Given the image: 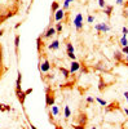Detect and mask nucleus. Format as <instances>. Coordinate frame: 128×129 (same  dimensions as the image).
Here are the masks:
<instances>
[{
    "label": "nucleus",
    "mask_w": 128,
    "mask_h": 129,
    "mask_svg": "<svg viewBox=\"0 0 128 129\" xmlns=\"http://www.w3.org/2000/svg\"><path fill=\"white\" fill-rule=\"evenodd\" d=\"M45 103L47 106H53L55 105V92L47 88V94H45Z\"/></svg>",
    "instance_id": "f257e3e1"
},
{
    "label": "nucleus",
    "mask_w": 128,
    "mask_h": 129,
    "mask_svg": "<svg viewBox=\"0 0 128 129\" xmlns=\"http://www.w3.org/2000/svg\"><path fill=\"white\" fill-rule=\"evenodd\" d=\"M16 94H17V98L18 101L21 102V105H25V101H26V92H22V89H16Z\"/></svg>",
    "instance_id": "f03ea898"
},
{
    "label": "nucleus",
    "mask_w": 128,
    "mask_h": 129,
    "mask_svg": "<svg viewBox=\"0 0 128 129\" xmlns=\"http://www.w3.org/2000/svg\"><path fill=\"white\" fill-rule=\"evenodd\" d=\"M72 23L75 25L76 30H82V27H83V16L82 14H76V17H75V19H74Z\"/></svg>",
    "instance_id": "7ed1b4c3"
},
{
    "label": "nucleus",
    "mask_w": 128,
    "mask_h": 129,
    "mask_svg": "<svg viewBox=\"0 0 128 129\" xmlns=\"http://www.w3.org/2000/svg\"><path fill=\"white\" fill-rule=\"evenodd\" d=\"M49 69H50V64H49V62H48V61H44V62L41 63V66H40V71L47 72Z\"/></svg>",
    "instance_id": "20e7f679"
},
{
    "label": "nucleus",
    "mask_w": 128,
    "mask_h": 129,
    "mask_svg": "<svg viewBox=\"0 0 128 129\" xmlns=\"http://www.w3.org/2000/svg\"><path fill=\"white\" fill-rule=\"evenodd\" d=\"M79 67H80V64H79V63H78L76 61H74V62L71 63V67H70V70H69V71H70V72L72 74V72L78 71V70H79Z\"/></svg>",
    "instance_id": "39448f33"
},
{
    "label": "nucleus",
    "mask_w": 128,
    "mask_h": 129,
    "mask_svg": "<svg viewBox=\"0 0 128 129\" xmlns=\"http://www.w3.org/2000/svg\"><path fill=\"white\" fill-rule=\"evenodd\" d=\"M56 34V28H53V27H50V28H48L47 30V32L44 35H43V38H50L52 35H55Z\"/></svg>",
    "instance_id": "423d86ee"
},
{
    "label": "nucleus",
    "mask_w": 128,
    "mask_h": 129,
    "mask_svg": "<svg viewBox=\"0 0 128 129\" xmlns=\"http://www.w3.org/2000/svg\"><path fill=\"white\" fill-rule=\"evenodd\" d=\"M96 30H97V31H104V32H106V31H109V26L106 25V23L97 25V26H96Z\"/></svg>",
    "instance_id": "0eeeda50"
},
{
    "label": "nucleus",
    "mask_w": 128,
    "mask_h": 129,
    "mask_svg": "<svg viewBox=\"0 0 128 129\" xmlns=\"http://www.w3.org/2000/svg\"><path fill=\"white\" fill-rule=\"evenodd\" d=\"M21 81H22V74H21V71H18V76H17V81H16V89H21Z\"/></svg>",
    "instance_id": "6e6552de"
},
{
    "label": "nucleus",
    "mask_w": 128,
    "mask_h": 129,
    "mask_svg": "<svg viewBox=\"0 0 128 129\" xmlns=\"http://www.w3.org/2000/svg\"><path fill=\"white\" fill-rule=\"evenodd\" d=\"M62 18H63V9H60V10H57V12H56L55 19H56L57 22H58V21H61Z\"/></svg>",
    "instance_id": "1a4fd4ad"
},
{
    "label": "nucleus",
    "mask_w": 128,
    "mask_h": 129,
    "mask_svg": "<svg viewBox=\"0 0 128 129\" xmlns=\"http://www.w3.org/2000/svg\"><path fill=\"white\" fill-rule=\"evenodd\" d=\"M19 35H17L14 38V47H16V53H18V47H19Z\"/></svg>",
    "instance_id": "9d476101"
},
{
    "label": "nucleus",
    "mask_w": 128,
    "mask_h": 129,
    "mask_svg": "<svg viewBox=\"0 0 128 129\" xmlns=\"http://www.w3.org/2000/svg\"><path fill=\"white\" fill-rule=\"evenodd\" d=\"M58 47H60V41H58V40H55V41H53L52 44L49 45L50 49H58Z\"/></svg>",
    "instance_id": "9b49d317"
},
{
    "label": "nucleus",
    "mask_w": 128,
    "mask_h": 129,
    "mask_svg": "<svg viewBox=\"0 0 128 129\" xmlns=\"http://www.w3.org/2000/svg\"><path fill=\"white\" fill-rule=\"evenodd\" d=\"M60 70H61V72L63 74V76H65V78H69V75H70V71H69V70H66L65 67H61Z\"/></svg>",
    "instance_id": "f8f14e48"
},
{
    "label": "nucleus",
    "mask_w": 128,
    "mask_h": 129,
    "mask_svg": "<svg viewBox=\"0 0 128 129\" xmlns=\"http://www.w3.org/2000/svg\"><path fill=\"white\" fill-rule=\"evenodd\" d=\"M114 58H115L116 61H122V53L116 50V52L114 53Z\"/></svg>",
    "instance_id": "ddd939ff"
},
{
    "label": "nucleus",
    "mask_w": 128,
    "mask_h": 129,
    "mask_svg": "<svg viewBox=\"0 0 128 129\" xmlns=\"http://www.w3.org/2000/svg\"><path fill=\"white\" fill-rule=\"evenodd\" d=\"M70 115H71V112H70V107L66 106V107H65V117L67 119V117H70Z\"/></svg>",
    "instance_id": "4468645a"
},
{
    "label": "nucleus",
    "mask_w": 128,
    "mask_h": 129,
    "mask_svg": "<svg viewBox=\"0 0 128 129\" xmlns=\"http://www.w3.org/2000/svg\"><path fill=\"white\" fill-rule=\"evenodd\" d=\"M57 9H58V3L53 2V4H52V12H57Z\"/></svg>",
    "instance_id": "2eb2a0df"
},
{
    "label": "nucleus",
    "mask_w": 128,
    "mask_h": 129,
    "mask_svg": "<svg viewBox=\"0 0 128 129\" xmlns=\"http://www.w3.org/2000/svg\"><path fill=\"white\" fill-rule=\"evenodd\" d=\"M111 10H113V7H106V9H105V13H106V16H108V17H110V14H111Z\"/></svg>",
    "instance_id": "dca6fc26"
},
{
    "label": "nucleus",
    "mask_w": 128,
    "mask_h": 129,
    "mask_svg": "<svg viewBox=\"0 0 128 129\" xmlns=\"http://www.w3.org/2000/svg\"><path fill=\"white\" fill-rule=\"evenodd\" d=\"M120 44H122V47H127V45H128V41H127V38H125V36H123V38H122Z\"/></svg>",
    "instance_id": "f3484780"
},
{
    "label": "nucleus",
    "mask_w": 128,
    "mask_h": 129,
    "mask_svg": "<svg viewBox=\"0 0 128 129\" xmlns=\"http://www.w3.org/2000/svg\"><path fill=\"white\" fill-rule=\"evenodd\" d=\"M67 53H74V47L70 43H67Z\"/></svg>",
    "instance_id": "a211bd4d"
},
{
    "label": "nucleus",
    "mask_w": 128,
    "mask_h": 129,
    "mask_svg": "<svg viewBox=\"0 0 128 129\" xmlns=\"http://www.w3.org/2000/svg\"><path fill=\"white\" fill-rule=\"evenodd\" d=\"M52 112H53V115H57V114H58V109H57V106H55V105L52 106Z\"/></svg>",
    "instance_id": "6ab92c4d"
},
{
    "label": "nucleus",
    "mask_w": 128,
    "mask_h": 129,
    "mask_svg": "<svg viewBox=\"0 0 128 129\" xmlns=\"http://www.w3.org/2000/svg\"><path fill=\"white\" fill-rule=\"evenodd\" d=\"M71 2H74V0H66V2H65V4H63V9L69 8V5H70V3H71Z\"/></svg>",
    "instance_id": "aec40b11"
},
{
    "label": "nucleus",
    "mask_w": 128,
    "mask_h": 129,
    "mask_svg": "<svg viewBox=\"0 0 128 129\" xmlns=\"http://www.w3.org/2000/svg\"><path fill=\"white\" fill-rule=\"evenodd\" d=\"M97 101H98V103H100L101 106H106V105H108V102L104 101V100H101V98H97Z\"/></svg>",
    "instance_id": "412c9836"
},
{
    "label": "nucleus",
    "mask_w": 128,
    "mask_h": 129,
    "mask_svg": "<svg viewBox=\"0 0 128 129\" xmlns=\"http://www.w3.org/2000/svg\"><path fill=\"white\" fill-rule=\"evenodd\" d=\"M62 31V25L61 23H57V27H56V32H61Z\"/></svg>",
    "instance_id": "4be33fe9"
},
{
    "label": "nucleus",
    "mask_w": 128,
    "mask_h": 129,
    "mask_svg": "<svg viewBox=\"0 0 128 129\" xmlns=\"http://www.w3.org/2000/svg\"><path fill=\"white\" fill-rule=\"evenodd\" d=\"M67 54H69V57H70L72 61H75V58H76V57H75V54H74V53H67Z\"/></svg>",
    "instance_id": "5701e85b"
},
{
    "label": "nucleus",
    "mask_w": 128,
    "mask_h": 129,
    "mask_svg": "<svg viewBox=\"0 0 128 129\" xmlns=\"http://www.w3.org/2000/svg\"><path fill=\"white\" fill-rule=\"evenodd\" d=\"M98 4H100V7H102V8H105V0H98Z\"/></svg>",
    "instance_id": "b1692460"
},
{
    "label": "nucleus",
    "mask_w": 128,
    "mask_h": 129,
    "mask_svg": "<svg viewBox=\"0 0 128 129\" xmlns=\"http://www.w3.org/2000/svg\"><path fill=\"white\" fill-rule=\"evenodd\" d=\"M74 129H84V125H75V126H72Z\"/></svg>",
    "instance_id": "393cba45"
},
{
    "label": "nucleus",
    "mask_w": 128,
    "mask_h": 129,
    "mask_svg": "<svg viewBox=\"0 0 128 129\" xmlns=\"http://www.w3.org/2000/svg\"><path fill=\"white\" fill-rule=\"evenodd\" d=\"M93 21H94V17H92V16H89V17H88V22H89V23H92V22H93Z\"/></svg>",
    "instance_id": "a878e982"
},
{
    "label": "nucleus",
    "mask_w": 128,
    "mask_h": 129,
    "mask_svg": "<svg viewBox=\"0 0 128 129\" xmlns=\"http://www.w3.org/2000/svg\"><path fill=\"white\" fill-rule=\"evenodd\" d=\"M123 34H124V36H127V34H128V28L127 27H123Z\"/></svg>",
    "instance_id": "bb28decb"
},
{
    "label": "nucleus",
    "mask_w": 128,
    "mask_h": 129,
    "mask_svg": "<svg viewBox=\"0 0 128 129\" xmlns=\"http://www.w3.org/2000/svg\"><path fill=\"white\" fill-rule=\"evenodd\" d=\"M0 111H5V105L0 103Z\"/></svg>",
    "instance_id": "cd10ccee"
},
{
    "label": "nucleus",
    "mask_w": 128,
    "mask_h": 129,
    "mask_svg": "<svg viewBox=\"0 0 128 129\" xmlns=\"http://www.w3.org/2000/svg\"><path fill=\"white\" fill-rule=\"evenodd\" d=\"M123 53H125V54H128V47H123Z\"/></svg>",
    "instance_id": "c85d7f7f"
},
{
    "label": "nucleus",
    "mask_w": 128,
    "mask_h": 129,
    "mask_svg": "<svg viewBox=\"0 0 128 129\" xmlns=\"http://www.w3.org/2000/svg\"><path fill=\"white\" fill-rule=\"evenodd\" d=\"M87 102H88V103H92V102H93V98H92V97H88V98H87Z\"/></svg>",
    "instance_id": "c756f323"
},
{
    "label": "nucleus",
    "mask_w": 128,
    "mask_h": 129,
    "mask_svg": "<svg viewBox=\"0 0 128 129\" xmlns=\"http://www.w3.org/2000/svg\"><path fill=\"white\" fill-rule=\"evenodd\" d=\"M10 110V106H8V105H5V111H9Z\"/></svg>",
    "instance_id": "7c9ffc66"
},
{
    "label": "nucleus",
    "mask_w": 128,
    "mask_h": 129,
    "mask_svg": "<svg viewBox=\"0 0 128 129\" xmlns=\"http://www.w3.org/2000/svg\"><path fill=\"white\" fill-rule=\"evenodd\" d=\"M31 92H33V89H27V90H26V94H30Z\"/></svg>",
    "instance_id": "2f4dec72"
},
{
    "label": "nucleus",
    "mask_w": 128,
    "mask_h": 129,
    "mask_svg": "<svg viewBox=\"0 0 128 129\" xmlns=\"http://www.w3.org/2000/svg\"><path fill=\"white\" fill-rule=\"evenodd\" d=\"M124 95H125V98H127V101H128V92H125V93H124Z\"/></svg>",
    "instance_id": "473e14b6"
},
{
    "label": "nucleus",
    "mask_w": 128,
    "mask_h": 129,
    "mask_svg": "<svg viewBox=\"0 0 128 129\" xmlns=\"http://www.w3.org/2000/svg\"><path fill=\"white\" fill-rule=\"evenodd\" d=\"M116 3H118V4H123V0H118Z\"/></svg>",
    "instance_id": "72a5a7b5"
},
{
    "label": "nucleus",
    "mask_w": 128,
    "mask_h": 129,
    "mask_svg": "<svg viewBox=\"0 0 128 129\" xmlns=\"http://www.w3.org/2000/svg\"><path fill=\"white\" fill-rule=\"evenodd\" d=\"M30 128H31V129H36V128H35V126H34L33 124H31V125H30Z\"/></svg>",
    "instance_id": "f704fd0d"
},
{
    "label": "nucleus",
    "mask_w": 128,
    "mask_h": 129,
    "mask_svg": "<svg viewBox=\"0 0 128 129\" xmlns=\"http://www.w3.org/2000/svg\"><path fill=\"white\" fill-rule=\"evenodd\" d=\"M124 112H125V114L128 115V109H124Z\"/></svg>",
    "instance_id": "c9c22d12"
},
{
    "label": "nucleus",
    "mask_w": 128,
    "mask_h": 129,
    "mask_svg": "<svg viewBox=\"0 0 128 129\" xmlns=\"http://www.w3.org/2000/svg\"><path fill=\"white\" fill-rule=\"evenodd\" d=\"M3 35V30H0V36H2Z\"/></svg>",
    "instance_id": "e433bc0d"
},
{
    "label": "nucleus",
    "mask_w": 128,
    "mask_h": 129,
    "mask_svg": "<svg viewBox=\"0 0 128 129\" xmlns=\"http://www.w3.org/2000/svg\"><path fill=\"white\" fill-rule=\"evenodd\" d=\"M91 129H96V126H92V128H91Z\"/></svg>",
    "instance_id": "4c0bfd02"
},
{
    "label": "nucleus",
    "mask_w": 128,
    "mask_h": 129,
    "mask_svg": "<svg viewBox=\"0 0 128 129\" xmlns=\"http://www.w3.org/2000/svg\"><path fill=\"white\" fill-rule=\"evenodd\" d=\"M127 59H128V54H127Z\"/></svg>",
    "instance_id": "58836bf2"
}]
</instances>
